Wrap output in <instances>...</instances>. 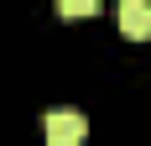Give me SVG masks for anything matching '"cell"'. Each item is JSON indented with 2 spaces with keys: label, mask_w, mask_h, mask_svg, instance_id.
<instances>
[{
  "label": "cell",
  "mask_w": 151,
  "mask_h": 146,
  "mask_svg": "<svg viewBox=\"0 0 151 146\" xmlns=\"http://www.w3.org/2000/svg\"><path fill=\"white\" fill-rule=\"evenodd\" d=\"M99 11V0H58V16H68V21H78V16H94Z\"/></svg>",
  "instance_id": "cell-3"
},
{
  "label": "cell",
  "mask_w": 151,
  "mask_h": 146,
  "mask_svg": "<svg viewBox=\"0 0 151 146\" xmlns=\"http://www.w3.org/2000/svg\"><path fill=\"white\" fill-rule=\"evenodd\" d=\"M120 31L130 42H146L151 37V0H120Z\"/></svg>",
  "instance_id": "cell-2"
},
{
  "label": "cell",
  "mask_w": 151,
  "mask_h": 146,
  "mask_svg": "<svg viewBox=\"0 0 151 146\" xmlns=\"http://www.w3.org/2000/svg\"><path fill=\"white\" fill-rule=\"evenodd\" d=\"M89 136V120L78 115L73 104H58V110H47V146H78Z\"/></svg>",
  "instance_id": "cell-1"
}]
</instances>
